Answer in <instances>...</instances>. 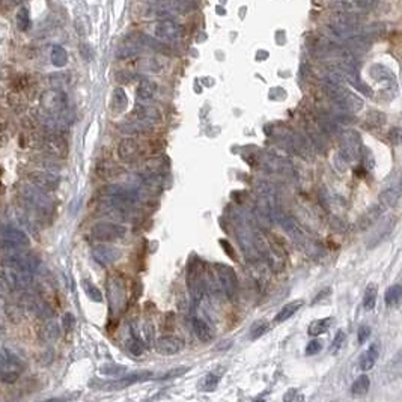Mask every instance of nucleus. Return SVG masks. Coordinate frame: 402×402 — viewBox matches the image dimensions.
<instances>
[{"mask_svg": "<svg viewBox=\"0 0 402 402\" xmlns=\"http://www.w3.org/2000/svg\"><path fill=\"white\" fill-rule=\"evenodd\" d=\"M18 198L28 209H32L38 216H50L55 209V203L47 192L35 187L34 184H21L17 189Z\"/></svg>", "mask_w": 402, "mask_h": 402, "instance_id": "obj_1", "label": "nucleus"}, {"mask_svg": "<svg viewBox=\"0 0 402 402\" xmlns=\"http://www.w3.org/2000/svg\"><path fill=\"white\" fill-rule=\"evenodd\" d=\"M219 291L229 300H234L238 294V279L232 268L225 264H216L212 273Z\"/></svg>", "mask_w": 402, "mask_h": 402, "instance_id": "obj_2", "label": "nucleus"}, {"mask_svg": "<svg viewBox=\"0 0 402 402\" xmlns=\"http://www.w3.org/2000/svg\"><path fill=\"white\" fill-rule=\"evenodd\" d=\"M38 146L50 157L65 158L68 155V143L61 133H45L38 139Z\"/></svg>", "mask_w": 402, "mask_h": 402, "instance_id": "obj_3", "label": "nucleus"}, {"mask_svg": "<svg viewBox=\"0 0 402 402\" xmlns=\"http://www.w3.org/2000/svg\"><path fill=\"white\" fill-rule=\"evenodd\" d=\"M363 146H362V140L357 131L354 130H346L342 133L340 137V155L343 158V162L348 165L354 160H359L362 155Z\"/></svg>", "mask_w": 402, "mask_h": 402, "instance_id": "obj_4", "label": "nucleus"}, {"mask_svg": "<svg viewBox=\"0 0 402 402\" xmlns=\"http://www.w3.org/2000/svg\"><path fill=\"white\" fill-rule=\"evenodd\" d=\"M23 372V363L8 350H0V380L3 383H15Z\"/></svg>", "mask_w": 402, "mask_h": 402, "instance_id": "obj_5", "label": "nucleus"}, {"mask_svg": "<svg viewBox=\"0 0 402 402\" xmlns=\"http://www.w3.org/2000/svg\"><path fill=\"white\" fill-rule=\"evenodd\" d=\"M125 235H127V228L124 225L113 222H101L94 225L91 229V236L100 243H113L122 239Z\"/></svg>", "mask_w": 402, "mask_h": 402, "instance_id": "obj_6", "label": "nucleus"}, {"mask_svg": "<svg viewBox=\"0 0 402 402\" xmlns=\"http://www.w3.org/2000/svg\"><path fill=\"white\" fill-rule=\"evenodd\" d=\"M67 97L64 92L58 89H51L42 94L41 97V105L45 110V113L53 115V116H61L65 118L67 112Z\"/></svg>", "mask_w": 402, "mask_h": 402, "instance_id": "obj_7", "label": "nucleus"}, {"mask_svg": "<svg viewBox=\"0 0 402 402\" xmlns=\"http://www.w3.org/2000/svg\"><path fill=\"white\" fill-rule=\"evenodd\" d=\"M203 273L199 267V262H193L190 265L189 277H187V286H189V294L192 299V304L198 306L203 299L205 294V283H203Z\"/></svg>", "mask_w": 402, "mask_h": 402, "instance_id": "obj_8", "label": "nucleus"}, {"mask_svg": "<svg viewBox=\"0 0 402 402\" xmlns=\"http://www.w3.org/2000/svg\"><path fill=\"white\" fill-rule=\"evenodd\" d=\"M31 246L29 236L14 226H0V249L26 247Z\"/></svg>", "mask_w": 402, "mask_h": 402, "instance_id": "obj_9", "label": "nucleus"}, {"mask_svg": "<svg viewBox=\"0 0 402 402\" xmlns=\"http://www.w3.org/2000/svg\"><path fill=\"white\" fill-rule=\"evenodd\" d=\"M28 179L31 184H34L35 187L44 190V192H53L59 187L61 184V178L59 175H56L55 172L50 170H36V172H31L28 175Z\"/></svg>", "mask_w": 402, "mask_h": 402, "instance_id": "obj_10", "label": "nucleus"}, {"mask_svg": "<svg viewBox=\"0 0 402 402\" xmlns=\"http://www.w3.org/2000/svg\"><path fill=\"white\" fill-rule=\"evenodd\" d=\"M2 277L5 280V283H8L14 289H20V291L28 289L34 283V276L29 271H18V270L3 267Z\"/></svg>", "mask_w": 402, "mask_h": 402, "instance_id": "obj_11", "label": "nucleus"}, {"mask_svg": "<svg viewBox=\"0 0 402 402\" xmlns=\"http://www.w3.org/2000/svg\"><path fill=\"white\" fill-rule=\"evenodd\" d=\"M154 35L160 41H176L182 35V26L172 18H162L154 24Z\"/></svg>", "mask_w": 402, "mask_h": 402, "instance_id": "obj_12", "label": "nucleus"}, {"mask_svg": "<svg viewBox=\"0 0 402 402\" xmlns=\"http://www.w3.org/2000/svg\"><path fill=\"white\" fill-rule=\"evenodd\" d=\"M142 155V146L133 137H125L118 145V157L124 163H134Z\"/></svg>", "mask_w": 402, "mask_h": 402, "instance_id": "obj_13", "label": "nucleus"}, {"mask_svg": "<svg viewBox=\"0 0 402 402\" xmlns=\"http://www.w3.org/2000/svg\"><path fill=\"white\" fill-rule=\"evenodd\" d=\"M121 256H122V250L115 247V246L100 244V246L92 249V258L95 259V262H98L102 267H107V265L116 262Z\"/></svg>", "mask_w": 402, "mask_h": 402, "instance_id": "obj_14", "label": "nucleus"}, {"mask_svg": "<svg viewBox=\"0 0 402 402\" xmlns=\"http://www.w3.org/2000/svg\"><path fill=\"white\" fill-rule=\"evenodd\" d=\"M23 303L26 306V309L41 319H50L53 316V310L50 309V306L45 302H42L39 297L36 296H31V294H26L23 297Z\"/></svg>", "mask_w": 402, "mask_h": 402, "instance_id": "obj_15", "label": "nucleus"}, {"mask_svg": "<svg viewBox=\"0 0 402 402\" xmlns=\"http://www.w3.org/2000/svg\"><path fill=\"white\" fill-rule=\"evenodd\" d=\"M155 348L163 356H173V354H178V353H181L184 350V342L178 336L165 335L158 337V340L155 343Z\"/></svg>", "mask_w": 402, "mask_h": 402, "instance_id": "obj_16", "label": "nucleus"}, {"mask_svg": "<svg viewBox=\"0 0 402 402\" xmlns=\"http://www.w3.org/2000/svg\"><path fill=\"white\" fill-rule=\"evenodd\" d=\"M151 377H154L152 372L149 370H139V372H133V373H128L122 378H119L118 381H113V383H109V384H104L102 387L107 389V390H116V389H121V387H127V386H131L136 383H142V381H146L149 380Z\"/></svg>", "mask_w": 402, "mask_h": 402, "instance_id": "obj_17", "label": "nucleus"}, {"mask_svg": "<svg viewBox=\"0 0 402 402\" xmlns=\"http://www.w3.org/2000/svg\"><path fill=\"white\" fill-rule=\"evenodd\" d=\"M133 118L136 121L151 127L162 119V115L155 107H152L149 104H139L133 112Z\"/></svg>", "mask_w": 402, "mask_h": 402, "instance_id": "obj_18", "label": "nucleus"}, {"mask_svg": "<svg viewBox=\"0 0 402 402\" xmlns=\"http://www.w3.org/2000/svg\"><path fill=\"white\" fill-rule=\"evenodd\" d=\"M157 92H158V86L151 82V80H140L139 86H137V91H136V101L139 104H149L155 100L157 97Z\"/></svg>", "mask_w": 402, "mask_h": 402, "instance_id": "obj_19", "label": "nucleus"}, {"mask_svg": "<svg viewBox=\"0 0 402 402\" xmlns=\"http://www.w3.org/2000/svg\"><path fill=\"white\" fill-rule=\"evenodd\" d=\"M192 324H193V332H195V335H196V337H198L201 342L206 343V342H209V340L214 339V332H212V329L209 327V324H208L205 319H202L199 316H195L193 321H192Z\"/></svg>", "mask_w": 402, "mask_h": 402, "instance_id": "obj_20", "label": "nucleus"}, {"mask_svg": "<svg viewBox=\"0 0 402 402\" xmlns=\"http://www.w3.org/2000/svg\"><path fill=\"white\" fill-rule=\"evenodd\" d=\"M378 356H380V346L378 343H370L369 348L362 354L360 357V369L362 370H370V369L375 366L377 360H378Z\"/></svg>", "mask_w": 402, "mask_h": 402, "instance_id": "obj_21", "label": "nucleus"}, {"mask_svg": "<svg viewBox=\"0 0 402 402\" xmlns=\"http://www.w3.org/2000/svg\"><path fill=\"white\" fill-rule=\"evenodd\" d=\"M303 304H304V302L303 300H294V302L288 303V304H285L280 310H279V313L276 315V318H274V323H277V324H280V323H285V321H288L291 316H294L300 309L303 307Z\"/></svg>", "mask_w": 402, "mask_h": 402, "instance_id": "obj_22", "label": "nucleus"}, {"mask_svg": "<svg viewBox=\"0 0 402 402\" xmlns=\"http://www.w3.org/2000/svg\"><path fill=\"white\" fill-rule=\"evenodd\" d=\"M332 324H333V318L332 316H327V318H323V319H315V321H312L309 324L307 333L310 336L324 335Z\"/></svg>", "mask_w": 402, "mask_h": 402, "instance_id": "obj_23", "label": "nucleus"}, {"mask_svg": "<svg viewBox=\"0 0 402 402\" xmlns=\"http://www.w3.org/2000/svg\"><path fill=\"white\" fill-rule=\"evenodd\" d=\"M59 337V326L53 321L45 323L39 330V339L42 342H55Z\"/></svg>", "mask_w": 402, "mask_h": 402, "instance_id": "obj_24", "label": "nucleus"}, {"mask_svg": "<svg viewBox=\"0 0 402 402\" xmlns=\"http://www.w3.org/2000/svg\"><path fill=\"white\" fill-rule=\"evenodd\" d=\"M399 198H401V189L399 185H390L387 187L383 195H381V201L384 202L387 206H395L398 202H399Z\"/></svg>", "mask_w": 402, "mask_h": 402, "instance_id": "obj_25", "label": "nucleus"}, {"mask_svg": "<svg viewBox=\"0 0 402 402\" xmlns=\"http://www.w3.org/2000/svg\"><path fill=\"white\" fill-rule=\"evenodd\" d=\"M370 74H372V77L375 78V80H378V82H387V83H396V80H395V75L392 74V71L390 69H387L386 67H383V65H373V67L370 68Z\"/></svg>", "mask_w": 402, "mask_h": 402, "instance_id": "obj_26", "label": "nucleus"}, {"mask_svg": "<svg viewBox=\"0 0 402 402\" xmlns=\"http://www.w3.org/2000/svg\"><path fill=\"white\" fill-rule=\"evenodd\" d=\"M370 387V380H369L368 375H360L351 386V393L354 396H363L366 395Z\"/></svg>", "mask_w": 402, "mask_h": 402, "instance_id": "obj_27", "label": "nucleus"}, {"mask_svg": "<svg viewBox=\"0 0 402 402\" xmlns=\"http://www.w3.org/2000/svg\"><path fill=\"white\" fill-rule=\"evenodd\" d=\"M127 94L122 88H116L112 95V107L115 112H122L127 107Z\"/></svg>", "mask_w": 402, "mask_h": 402, "instance_id": "obj_28", "label": "nucleus"}, {"mask_svg": "<svg viewBox=\"0 0 402 402\" xmlns=\"http://www.w3.org/2000/svg\"><path fill=\"white\" fill-rule=\"evenodd\" d=\"M51 64L55 65V67H65L68 64V53L67 50L64 48V47H61V45H55L53 48H51Z\"/></svg>", "mask_w": 402, "mask_h": 402, "instance_id": "obj_29", "label": "nucleus"}, {"mask_svg": "<svg viewBox=\"0 0 402 402\" xmlns=\"http://www.w3.org/2000/svg\"><path fill=\"white\" fill-rule=\"evenodd\" d=\"M402 297V288L401 285H392L384 296V302L390 307V306H398L401 302Z\"/></svg>", "mask_w": 402, "mask_h": 402, "instance_id": "obj_30", "label": "nucleus"}, {"mask_svg": "<svg viewBox=\"0 0 402 402\" xmlns=\"http://www.w3.org/2000/svg\"><path fill=\"white\" fill-rule=\"evenodd\" d=\"M17 28L21 32H26L31 28V17H29V11L28 8L21 6L17 12Z\"/></svg>", "mask_w": 402, "mask_h": 402, "instance_id": "obj_31", "label": "nucleus"}, {"mask_svg": "<svg viewBox=\"0 0 402 402\" xmlns=\"http://www.w3.org/2000/svg\"><path fill=\"white\" fill-rule=\"evenodd\" d=\"M377 294H378V291H377L375 285H369L368 288H366V291H365V297H363V307H365V310H372V309L375 307V304H377Z\"/></svg>", "mask_w": 402, "mask_h": 402, "instance_id": "obj_32", "label": "nucleus"}, {"mask_svg": "<svg viewBox=\"0 0 402 402\" xmlns=\"http://www.w3.org/2000/svg\"><path fill=\"white\" fill-rule=\"evenodd\" d=\"M83 289H85L86 296H88L92 302H102V294H101V291L91 280H83Z\"/></svg>", "mask_w": 402, "mask_h": 402, "instance_id": "obj_33", "label": "nucleus"}, {"mask_svg": "<svg viewBox=\"0 0 402 402\" xmlns=\"http://www.w3.org/2000/svg\"><path fill=\"white\" fill-rule=\"evenodd\" d=\"M100 372L102 375H109V377H121L127 372V368L122 366V365H104L100 369Z\"/></svg>", "mask_w": 402, "mask_h": 402, "instance_id": "obj_34", "label": "nucleus"}, {"mask_svg": "<svg viewBox=\"0 0 402 402\" xmlns=\"http://www.w3.org/2000/svg\"><path fill=\"white\" fill-rule=\"evenodd\" d=\"M268 330H270V326H268L267 321H258L250 329V337L252 339H258L262 335H265Z\"/></svg>", "mask_w": 402, "mask_h": 402, "instance_id": "obj_35", "label": "nucleus"}, {"mask_svg": "<svg viewBox=\"0 0 402 402\" xmlns=\"http://www.w3.org/2000/svg\"><path fill=\"white\" fill-rule=\"evenodd\" d=\"M217 384H219V378H217L214 373H209V375H206V377L202 380L199 387H201L203 392H211V390H214V389L217 387Z\"/></svg>", "mask_w": 402, "mask_h": 402, "instance_id": "obj_36", "label": "nucleus"}, {"mask_svg": "<svg viewBox=\"0 0 402 402\" xmlns=\"http://www.w3.org/2000/svg\"><path fill=\"white\" fill-rule=\"evenodd\" d=\"M190 369H192V366H176V368L168 370V372H166L163 377H160V378H162V380H172V378H178V377H182L184 373H187Z\"/></svg>", "mask_w": 402, "mask_h": 402, "instance_id": "obj_37", "label": "nucleus"}, {"mask_svg": "<svg viewBox=\"0 0 402 402\" xmlns=\"http://www.w3.org/2000/svg\"><path fill=\"white\" fill-rule=\"evenodd\" d=\"M321 350H323V340L313 339V340H310V342L306 345L304 353H306V356H315V354H318Z\"/></svg>", "mask_w": 402, "mask_h": 402, "instance_id": "obj_38", "label": "nucleus"}, {"mask_svg": "<svg viewBox=\"0 0 402 402\" xmlns=\"http://www.w3.org/2000/svg\"><path fill=\"white\" fill-rule=\"evenodd\" d=\"M378 217H380V211L377 212V208L369 209L368 212L365 214V220H366V222H362V228L365 229V228H368L369 225L375 223V222L378 220Z\"/></svg>", "mask_w": 402, "mask_h": 402, "instance_id": "obj_39", "label": "nucleus"}, {"mask_svg": "<svg viewBox=\"0 0 402 402\" xmlns=\"http://www.w3.org/2000/svg\"><path fill=\"white\" fill-rule=\"evenodd\" d=\"M343 340H345V333L342 332V330H339L337 333H336L335 339H333V343H332V346H330V351L333 353V354H336L340 348H342V345H343Z\"/></svg>", "mask_w": 402, "mask_h": 402, "instance_id": "obj_40", "label": "nucleus"}, {"mask_svg": "<svg viewBox=\"0 0 402 402\" xmlns=\"http://www.w3.org/2000/svg\"><path fill=\"white\" fill-rule=\"evenodd\" d=\"M74 323H75V319H74V315H72V313H65V315H64V318H62V326H64V330H65V332H71V330L74 329Z\"/></svg>", "mask_w": 402, "mask_h": 402, "instance_id": "obj_41", "label": "nucleus"}, {"mask_svg": "<svg viewBox=\"0 0 402 402\" xmlns=\"http://www.w3.org/2000/svg\"><path fill=\"white\" fill-rule=\"evenodd\" d=\"M370 336V327L369 326H360L359 329V333H357V339H359V343H365Z\"/></svg>", "mask_w": 402, "mask_h": 402, "instance_id": "obj_42", "label": "nucleus"}, {"mask_svg": "<svg viewBox=\"0 0 402 402\" xmlns=\"http://www.w3.org/2000/svg\"><path fill=\"white\" fill-rule=\"evenodd\" d=\"M128 350L133 356H142V353H143V346L139 340H133L128 346Z\"/></svg>", "mask_w": 402, "mask_h": 402, "instance_id": "obj_43", "label": "nucleus"}, {"mask_svg": "<svg viewBox=\"0 0 402 402\" xmlns=\"http://www.w3.org/2000/svg\"><path fill=\"white\" fill-rule=\"evenodd\" d=\"M329 292H330V289H329V288H327V289H324V291H321V292H319V296H318V297H316V299H315V300L312 302V304H315V303H316V302L323 300L324 297H327V296H329Z\"/></svg>", "mask_w": 402, "mask_h": 402, "instance_id": "obj_44", "label": "nucleus"}, {"mask_svg": "<svg viewBox=\"0 0 402 402\" xmlns=\"http://www.w3.org/2000/svg\"><path fill=\"white\" fill-rule=\"evenodd\" d=\"M333 2H348V3H350L351 0H333Z\"/></svg>", "mask_w": 402, "mask_h": 402, "instance_id": "obj_45", "label": "nucleus"}, {"mask_svg": "<svg viewBox=\"0 0 402 402\" xmlns=\"http://www.w3.org/2000/svg\"><path fill=\"white\" fill-rule=\"evenodd\" d=\"M2 130H3V125H2V124H0V131H2Z\"/></svg>", "mask_w": 402, "mask_h": 402, "instance_id": "obj_46", "label": "nucleus"}]
</instances>
